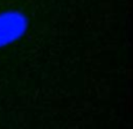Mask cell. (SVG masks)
<instances>
[{"instance_id": "obj_1", "label": "cell", "mask_w": 133, "mask_h": 129, "mask_svg": "<svg viewBox=\"0 0 133 129\" xmlns=\"http://www.w3.org/2000/svg\"><path fill=\"white\" fill-rule=\"evenodd\" d=\"M26 21L21 14L5 13L0 14V44H5L15 40L22 34Z\"/></svg>"}]
</instances>
